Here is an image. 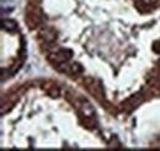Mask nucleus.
<instances>
[{"label": "nucleus", "mask_w": 160, "mask_h": 151, "mask_svg": "<svg viewBox=\"0 0 160 151\" xmlns=\"http://www.w3.org/2000/svg\"><path fill=\"white\" fill-rule=\"evenodd\" d=\"M80 108H81V112L85 114L86 117H91V115H94V108H92L88 102H82L81 106H80Z\"/></svg>", "instance_id": "1"}, {"label": "nucleus", "mask_w": 160, "mask_h": 151, "mask_svg": "<svg viewBox=\"0 0 160 151\" xmlns=\"http://www.w3.org/2000/svg\"><path fill=\"white\" fill-rule=\"evenodd\" d=\"M1 26H2L5 30H9V31H11V30H15V28H16L18 23H16L15 21H12V20H2V22H1Z\"/></svg>", "instance_id": "2"}]
</instances>
